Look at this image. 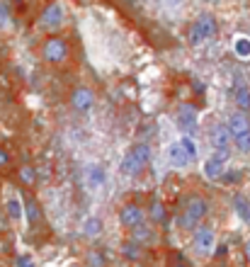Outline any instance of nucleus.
I'll return each mask as SVG.
<instances>
[{
  "label": "nucleus",
  "mask_w": 250,
  "mask_h": 267,
  "mask_svg": "<svg viewBox=\"0 0 250 267\" xmlns=\"http://www.w3.org/2000/svg\"><path fill=\"white\" fill-rule=\"evenodd\" d=\"M207 212H209V202L202 194H190L185 199L182 214H180V228H185V231L197 228V223L207 216Z\"/></svg>",
  "instance_id": "nucleus-1"
},
{
  "label": "nucleus",
  "mask_w": 250,
  "mask_h": 267,
  "mask_svg": "<svg viewBox=\"0 0 250 267\" xmlns=\"http://www.w3.org/2000/svg\"><path fill=\"white\" fill-rule=\"evenodd\" d=\"M39 51H42V58L46 61V63L61 66V63L68 61V56H71V46H68V42H66V37H61V34H49V37L42 42Z\"/></svg>",
  "instance_id": "nucleus-2"
},
{
  "label": "nucleus",
  "mask_w": 250,
  "mask_h": 267,
  "mask_svg": "<svg viewBox=\"0 0 250 267\" xmlns=\"http://www.w3.org/2000/svg\"><path fill=\"white\" fill-rule=\"evenodd\" d=\"M151 156H153V151H151V146L148 144H136L134 148H131L129 153L124 156V160H121V175H139V173H143L146 170V165L151 163Z\"/></svg>",
  "instance_id": "nucleus-3"
},
{
  "label": "nucleus",
  "mask_w": 250,
  "mask_h": 267,
  "mask_svg": "<svg viewBox=\"0 0 250 267\" xmlns=\"http://www.w3.org/2000/svg\"><path fill=\"white\" fill-rule=\"evenodd\" d=\"M216 32H218L216 17L204 12V15H199L197 22L190 27V34H187V37H190V44H199V42H204V39H211Z\"/></svg>",
  "instance_id": "nucleus-4"
},
{
  "label": "nucleus",
  "mask_w": 250,
  "mask_h": 267,
  "mask_svg": "<svg viewBox=\"0 0 250 267\" xmlns=\"http://www.w3.org/2000/svg\"><path fill=\"white\" fill-rule=\"evenodd\" d=\"M66 22V12H64V5L61 3H51V5H46L44 12L39 15V27H42L44 32H58Z\"/></svg>",
  "instance_id": "nucleus-5"
},
{
  "label": "nucleus",
  "mask_w": 250,
  "mask_h": 267,
  "mask_svg": "<svg viewBox=\"0 0 250 267\" xmlns=\"http://www.w3.org/2000/svg\"><path fill=\"white\" fill-rule=\"evenodd\" d=\"M68 105H71V110L78 112V114H87V112L95 107V92L87 88V85H78V88L71 90Z\"/></svg>",
  "instance_id": "nucleus-6"
},
{
  "label": "nucleus",
  "mask_w": 250,
  "mask_h": 267,
  "mask_svg": "<svg viewBox=\"0 0 250 267\" xmlns=\"http://www.w3.org/2000/svg\"><path fill=\"white\" fill-rule=\"evenodd\" d=\"M117 219H119V226L121 228H127V231H134V228H139L143 223V209L139 204H134V202H127L124 207H119V214H117Z\"/></svg>",
  "instance_id": "nucleus-7"
},
{
  "label": "nucleus",
  "mask_w": 250,
  "mask_h": 267,
  "mask_svg": "<svg viewBox=\"0 0 250 267\" xmlns=\"http://www.w3.org/2000/svg\"><path fill=\"white\" fill-rule=\"evenodd\" d=\"M214 245H216V238H214V231L209 226H202L195 231V238H192V250H195L199 257H209L214 253Z\"/></svg>",
  "instance_id": "nucleus-8"
},
{
  "label": "nucleus",
  "mask_w": 250,
  "mask_h": 267,
  "mask_svg": "<svg viewBox=\"0 0 250 267\" xmlns=\"http://www.w3.org/2000/svg\"><path fill=\"white\" fill-rule=\"evenodd\" d=\"M177 126L185 134H195L197 126H199V119H197V112L192 105H182L177 110Z\"/></svg>",
  "instance_id": "nucleus-9"
},
{
  "label": "nucleus",
  "mask_w": 250,
  "mask_h": 267,
  "mask_svg": "<svg viewBox=\"0 0 250 267\" xmlns=\"http://www.w3.org/2000/svg\"><path fill=\"white\" fill-rule=\"evenodd\" d=\"M229 131L231 136L236 139V136H245V134H250V119L248 114H243V112H236V114H231L229 117Z\"/></svg>",
  "instance_id": "nucleus-10"
},
{
  "label": "nucleus",
  "mask_w": 250,
  "mask_h": 267,
  "mask_svg": "<svg viewBox=\"0 0 250 267\" xmlns=\"http://www.w3.org/2000/svg\"><path fill=\"white\" fill-rule=\"evenodd\" d=\"M165 156H168V160H170L173 165H187V163H190V158H187L185 148H182V144H180V141H177V144H170V146H168Z\"/></svg>",
  "instance_id": "nucleus-11"
},
{
  "label": "nucleus",
  "mask_w": 250,
  "mask_h": 267,
  "mask_svg": "<svg viewBox=\"0 0 250 267\" xmlns=\"http://www.w3.org/2000/svg\"><path fill=\"white\" fill-rule=\"evenodd\" d=\"M131 241H136L141 248H143V243H153V241H155V231H153V226L141 223L139 228H134V231H131Z\"/></svg>",
  "instance_id": "nucleus-12"
},
{
  "label": "nucleus",
  "mask_w": 250,
  "mask_h": 267,
  "mask_svg": "<svg viewBox=\"0 0 250 267\" xmlns=\"http://www.w3.org/2000/svg\"><path fill=\"white\" fill-rule=\"evenodd\" d=\"M211 141H214V146H216V148H231V131H229V126H214Z\"/></svg>",
  "instance_id": "nucleus-13"
},
{
  "label": "nucleus",
  "mask_w": 250,
  "mask_h": 267,
  "mask_svg": "<svg viewBox=\"0 0 250 267\" xmlns=\"http://www.w3.org/2000/svg\"><path fill=\"white\" fill-rule=\"evenodd\" d=\"M233 209H236V214H238L243 221L250 223V202L245 194H236L233 197Z\"/></svg>",
  "instance_id": "nucleus-14"
},
{
  "label": "nucleus",
  "mask_w": 250,
  "mask_h": 267,
  "mask_svg": "<svg viewBox=\"0 0 250 267\" xmlns=\"http://www.w3.org/2000/svg\"><path fill=\"white\" fill-rule=\"evenodd\" d=\"M17 180H20L24 187H34V182H37V170H34V165L17 168Z\"/></svg>",
  "instance_id": "nucleus-15"
},
{
  "label": "nucleus",
  "mask_w": 250,
  "mask_h": 267,
  "mask_svg": "<svg viewBox=\"0 0 250 267\" xmlns=\"http://www.w3.org/2000/svg\"><path fill=\"white\" fill-rule=\"evenodd\" d=\"M24 212H27V219H29V223H32V226L42 221V209H39V202L34 199V197L24 199Z\"/></svg>",
  "instance_id": "nucleus-16"
},
{
  "label": "nucleus",
  "mask_w": 250,
  "mask_h": 267,
  "mask_svg": "<svg viewBox=\"0 0 250 267\" xmlns=\"http://www.w3.org/2000/svg\"><path fill=\"white\" fill-rule=\"evenodd\" d=\"M204 175L209 180H218L224 175V163L216 160V158H207V163H204Z\"/></svg>",
  "instance_id": "nucleus-17"
},
{
  "label": "nucleus",
  "mask_w": 250,
  "mask_h": 267,
  "mask_svg": "<svg viewBox=\"0 0 250 267\" xmlns=\"http://www.w3.org/2000/svg\"><path fill=\"white\" fill-rule=\"evenodd\" d=\"M83 233H85L87 238H98V236L102 233V219H98V216L85 219V223H83Z\"/></svg>",
  "instance_id": "nucleus-18"
},
{
  "label": "nucleus",
  "mask_w": 250,
  "mask_h": 267,
  "mask_svg": "<svg viewBox=\"0 0 250 267\" xmlns=\"http://www.w3.org/2000/svg\"><path fill=\"white\" fill-rule=\"evenodd\" d=\"M121 255L127 257V260H139L141 257V245L136 243V241H124L121 243Z\"/></svg>",
  "instance_id": "nucleus-19"
},
{
  "label": "nucleus",
  "mask_w": 250,
  "mask_h": 267,
  "mask_svg": "<svg viewBox=\"0 0 250 267\" xmlns=\"http://www.w3.org/2000/svg\"><path fill=\"white\" fill-rule=\"evenodd\" d=\"M5 207H8V216H10L12 221H20V216H22V202L17 199V197H10Z\"/></svg>",
  "instance_id": "nucleus-20"
},
{
  "label": "nucleus",
  "mask_w": 250,
  "mask_h": 267,
  "mask_svg": "<svg viewBox=\"0 0 250 267\" xmlns=\"http://www.w3.org/2000/svg\"><path fill=\"white\" fill-rule=\"evenodd\" d=\"M233 51H236L240 58H250V39L238 37V39H236V44H233Z\"/></svg>",
  "instance_id": "nucleus-21"
},
{
  "label": "nucleus",
  "mask_w": 250,
  "mask_h": 267,
  "mask_svg": "<svg viewBox=\"0 0 250 267\" xmlns=\"http://www.w3.org/2000/svg\"><path fill=\"white\" fill-rule=\"evenodd\" d=\"M236 105H238L240 110H250V90L248 88L236 90Z\"/></svg>",
  "instance_id": "nucleus-22"
},
{
  "label": "nucleus",
  "mask_w": 250,
  "mask_h": 267,
  "mask_svg": "<svg viewBox=\"0 0 250 267\" xmlns=\"http://www.w3.org/2000/svg\"><path fill=\"white\" fill-rule=\"evenodd\" d=\"M180 144H182V148H185L187 158H190V160H195V158H197V144H195V141H192L190 136H182V139H180Z\"/></svg>",
  "instance_id": "nucleus-23"
},
{
  "label": "nucleus",
  "mask_w": 250,
  "mask_h": 267,
  "mask_svg": "<svg viewBox=\"0 0 250 267\" xmlns=\"http://www.w3.org/2000/svg\"><path fill=\"white\" fill-rule=\"evenodd\" d=\"M12 168V158H10V153L0 146V173H8Z\"/></svg>",
  "instance_id": "nucleus-24"
},
{
  "label": "nucleus",
  "mask_w": 250,
  "mask_h": 267,
  "mask_svg": "<svg viewBox=\"0 0 250 267\" xmlns=\"http://www.w3.org/2000/svg\"><path fill=\"white\" fill-rule=\"evenodd\" d=\"M233 141H236V148H238L240 153H250V134H245V136H236Z\"/></svg>",
  "instance_id": "nucleus-25"
},
{
  "label": "nucleus",
  "mask_w": 250,
  "mask_h": 267,
  "mask_svg": "<svg viewBox=\"0 0 250 267\" xmlns=\"http://www.w3.org/2000/svg\"><path fill=\"white\" fill-rule=\"evenodd\" d=\"M211 158H216V160H221V163L226 165V163H229V158H231V148H216Z\"/></svg>",
  "instance_id": "nucleus-26"
},
{
  "label": "nucleus",
  "mask_w": 250,
  "mask_h": 267,
  "mask_svg": "<svg viewBox=\"0 0 250 267\" xmlns=\"http://www.w3.org/2000/svg\"><path fill=\"white\" fill-rule=\"evenodd\" d=\"M90 180H92V185H100V182L105 180V175H102V170H100L98 165L90 168Z\"/></svg>",
  "instance_id": "nucleus-27"
},
{
  "label": "nucleus",
  "mask_w": 250,
  "mask_h": 267,
  "mask_svg": "<svg viewBox=\"0 0 250 267\" xmlns=\"http://www.w3.org/2000/svg\"><path fill=\"white\" fill-rule=\"evenodd\" d=\"M87 262H90V267H102V265H105V260H102V255H100L98 250L87 255Z\"/></svg>",
  "instance_id": "nucleus-28"
},
{
  "label": "nucleus",
  "mask_w": 250,
  "mask_h": 267,
  "mask_svg": "<svg viewBox=\"0 0 250 267\" xmlns=\"http://www.w3.org/2000/svg\"><path fill=\"white\" fill-rule=\"evenodd\" d=\"M163 216H165V209L158 204V202H155V204H153V221H161Z\"/></svg>",
  "instance_id": "nucleus-29"
},
{
  "label": "nucleus",
  "mask_w": 250,
  "mask_h": 267,
  "mask_svg": "<svg viewBox=\"0 0 250 267\" xmlns=\"http://www.w3.org/2000/svg\"><path fill=\"white\" fill-rule=\"evenodd\" d=\"M221 178L226 180V182H238V180H240V173H224Z\"/></svg>",
  "instance_id": "nucleus-30"
},
{
  "label": "nucleus",
  "mask_w": 250,
  "mask_h": 267,
  "mask_svg": "<svg viewBox=\"0 0 250 267\" xmlns=\"http://www.w3.org/2000/svg\"><path fill=\"white\" fill-rule=\"evenodd\" d=\"M17 262H20V265H17V267H34V265H32V260H29V257H20Z\"/></svg>",
  "instance_id": "nucleus-31"
},
{
  "label": "nucleus",
  "mask_w": 250,
  "mask_h": 267,
  "mask_svg": "<svg viewBox=\"0 0 250 267\" xmlns=\"http://www.w3.org/2000/svg\"><path fill=\"white\" fill-rule=\"evenodd\" d=\"M243 253H245V260L250 262V238L245 241V245H243Z\"/></svg>",
  "instance_id": "nucleus-32"
},
{
  "label": "nucleus",
  "mask_w": 250,
  "mask_h": 267,
  "mask_svg": "<svg viewBox=\"0 0 250 267\" xmlns=\"http://www.w3.org/2000/svg\"><path fill=\"white\" fill-rule=\"evenodd\" d=\"M0 20H8V10H5L3 5H0Z\"/></svg>",
  "instance_id": "nucleus-33"
},
{
  "label": "nucleus",
  "mask_w": 250,
  "mask_h": 267,
  "mask_svg": "<svg viewBox=\"0 0 250 267\" xmlns=\"http://www.w3.org/2000/svg\"><path fill=\"white\" fill-rule=\"evenodd\" d=\"M209 3H216V0H209Z\"/></svg>",
  "instance_id": "nucleus-34"
}]
</instances>
